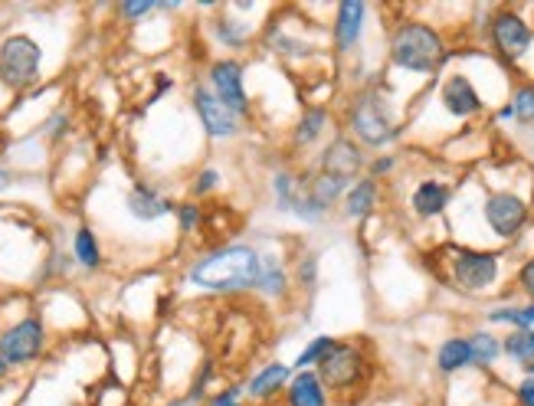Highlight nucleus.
Instances as JSON below:
<instances>
[{
  "instance_id": "nucleus-1",
  "label": "nucleus",
  "mask_w": 534,
  "mask_h": 406,
  "mask_svg": "<svg viewBox=\"0 0 534 406\" xmlns=\"http://www.w3.org/2000/svg\"><path fill=\"white\" fill-rule=\"evenodd\" d=\"M259 276H263V253L246 243H227L210 249V253L194 259V266L187 269V282L217 295L256 292Z\"/></svg>"
},
{
  "instance_id": "nucleus-2",
  "label": "nucleus",
  "mask_w": 534,
  "mask_h": 406,
  "mask_svg": "<svg viewBox=\"0 0 534 406\" xmlns=\"http://www.w3.org/2000/svg\"><path fill=\"white\" fill-rule=\"evenodd\" d=\"M449 56L453 53H449L446 37L433 23H423V20H400L387 40L390 66L413 76H436L446 66Z\"/></svg>"
},
{
  "instance_id": "nucleus-3",
  "label": "nucleus",
  "mask_w": 534,
  "mask_h": 406,
  "mask_svg": "<svg viewBox=\"0 0 534 406\" xmlns=\"http://www.w3.org/2000/svg\"><path fill=\"white\" fill-rule=\"evenodd\" d=\"M502 253L495 249H476V246H446V279L462 295H485L498 285L502 276Z\"/></svg>"
},
{
  "instance_id": "nucleus-4",
  "label": "nucleus",
  "mask_w": 534,
  "mask_h": 406,
  "mask_svg": "<svg viewBox=\"0 0 534 406\" xmlns=\"http://www.w3.org/2000/svg\"><path fill=\"white\" fill-rule=\"evenodd\" d=\"M315 370L331 397L348 400L367 387V377H371V357H367V351L358 341H335L328 348V354L318 361Z\"/></svg>"
},
{
  "instance_id": "nucleus-5",
  "label": "nucleus",
  "mask_w": 534,
  "mask_h": 406,
  "mask_svg": "<svg viewBox=\"0 0 534 406\" xmlns=\"http://www.w3.org/2000/svg\"><path fill=\"white\" fill-rule=\"evenodd\" d=\"M344 125H348L351 138L361 148H387L400 138V128L387 115L384 99L374 89H358L351 95L348 112H344Z\"/></svg>"
},
{
  "instance_id": "nucleus-6",
  "label": "nucleus",
  "mask_w": 534,
  "mask_h": 406,
  "mask_svg": "<svg viewBox=\"0 0 534 406\" xmlns=\"http://www.w3.org/2000/svg\"><path fill=\"white\" fill-rule=\"evenodd\" d=\"M40 69H43V50L40 43L27 37V33H10V37L0 43V82L10 92H23L40 82Z\"/></svg>"
},
{
  "instance_id": "nucleus-7",
  "label": "nucleus",
  "mask_w": 534,
  "mask_h": 406,
  "mask_svg": "<svg viewBox=\"0 0 534 406\" xmlns=\"http://www.w3.org/2000/svg\"><path fill=\"white\" fill-rule=\"evenodd\" d=\"M485 33H489L492 53L505 66H518L534 46V27L512 7H498L485 23Z\"/></svg>"
},
{
  "instance_id": "nucleus-8",
  "label": "nucleus",
  "mask_w": 534,
  "mask_h": 406,
  "mask_svg": "<svg viewBox=\"0 0 534 406\" xmlns=\"http://www.w3.org/2000/svg\"><path fill=\"white\" fill-rule=\"evenodd\" d=\"M482 220L495 240L512 243L531 223V203L515 190H489L482 200Z\"/></svg>"
},
{
  "instance_id": "nucleus-9",
  "label": "nucleus",
  "mask_w": 534,
  "mask_h": 406,
  "mask_svg": "<svg viewBox=\"0 0 534 406\" xmlns=\"http://www.w3.org/2000/svg\"><path fill=\"white\" fill-rule=\"evenodd\" d=\"M207 79H210V92L217 95V99L233 109L240 118H249L253 112V105H249V92H246V69L240 59H213L210 69H207Z\"/></svg>"
},
{
  "instance_id": "nucleus-10",
  "label": "nucleus",
  "mask_w": 534,
  "mask_h": 406,
  "mask_svg": "<svg viewBox=\"0 0 534 406\" xmlns=\"http://www.w3.org/2000/svg\"><path fill=\"white\" fill-rule=\"evenodd\" d=\"M46 348V328H43V318L30 315L17 321V325H10L4 334H0V357L7 361V367H23V364H33Z\"/></svg>"
},
{
  "instance_id": "nucleus-11",
  "label": "nucleus",
  "mask_w": 534,
  "mask_h": 406,
  "mask_svg": "<svg viewBox=\"0 0 534 406\" xmlns=\"http://www.w3.org/2000/svg\"><path fill=\"white\" fill-rule=\"evenodd\" d=\"M191 102H194V112L200 118V128H204L210 138L230 141V138L243 135V118L233 109H227V105L210 92V86H194Z\"/></svg>"
},
{
  "instance_id": "nucleus-12",
  "label": "nucleus",
  "mask_w": 534,
  "mask_h": 406,
  "mask_svg": "<svg viewBox=\"0 0 534 406\" xmlns=\"http://www.w3.org/2000/svg\"><path fill=\"white\" fill-rule=\"evenodd\" d=\"M318 171L331 174V177H341V181L354 184V181H358V177L367 171L364 148H361L354 138L338 135L335 141H328L322 154H318Z\"/></svg>"
},
{
  "instance_id": "nucleus-13",
  "label": "nucleus",
  "mask_w": 534,
  "mask_h": 406,
  "mask_svg": "<svg viewBox=\"0 0 534 406\" xmlns=\"http://www.w3.org/2000/svg\"><path fill=\"white\" fill-rule=\"evenodd\" d=\"M439 105L446 115H453L456 122H469V118L485 115V99L466 73H449L439 86Z\"/></svg>"
},
{
  "instance_id": "nucleus-14",
  "label": "nucleus",
  "mask_w": 534,
  "mask_h": 406,
  "mask_svg": "<svg viewBox=\"0 0 534 406\" xmlns=\"http://www.w3.org/2000/svg\"><path fill=\"white\" fill-rule=\"evenodd\" d=\"M367 4L361 0H341L335 7V23H331V46L338 56H351L358 50V43L364 37V23H367Z\"/></svg>"
},
{
  "instance_id": "nucleus-15",
  "label": "nucleus",
  "mask_w": 534,
  "mask_h": 406,
  "mask_svg": "<svg viewBox=\"0 0 534 406\" xmlns=\"http://www.w3.org/2000/svg\"><path fill=\"white\" fill-rule=\"evenodd\" d=\"M449 203H453V187L446 181H439V177H426V181H420L410 194V210L417 220L443 217L449 210Z\"/></svg>"
},
{
  "instance_id": "nucleus-16",
  "label": "nucleus",
  "mask_w": 534,
  "mask_h": 406,
  "mask_svg": "<svg viewBox=\"0 0 534 406\" xmlns=\"http://www.w3.org/2000/svg\"><path fill=\"white\" fill-rule=\"evenodd\" d=\"M292 377H295L292 364L272 361L263 370H256V374L246 380L243 390H246V397L253 400V403H272V400H279V393H286Z\"/></svg>"
},
{
  "instance_id": "nucleus-17",
  "label": "nucleus",
  "mask_w": 534,
  "mask_h": 406,
  "mask_svg": "<svg viewBox=\"0 0 534 406\" xmlns=\"http://www.w3.org/2000/svg\"><path fill=\"white\" fill-rule=\"evenodd\" d=\"M377 207H381V181H374V177H358L351 187H348V194H344L341 200V210H344V217L348 220H367V217H374Z\"/></svg>"
},
{
  "instance_id": "nucleus-18",
  "label": "nucleus",
  "mask_w": 534,
  "mask_h": 406,
  "mask_svg": "<svg viewBox=\"0 0 534 406\" xmlns=\"http://www.w3.org/2000/svg\"><path fill=\"white\" fill-rule=\"evenodd\" d=\"M282 397H286V406H331V393L318 377V370H295Z\"/></svg>"
},
{
  "instance_id": "nucleus-19",
  "label": "nucleus",
  "mask_w": 534,
  "mask_h": 406,
  "mask_svg": "<svg viewBox=\"0 0 534 406\" xmlns=\"http://www.w3.org/2000/svg\"><path fill=\"white\" fill-rule=\"evenodd\" d=\"M348 187L351 184L341 181V177H331V174L315 171L312 177H305V200L312 203V207L322 213V217H328L331 207H335L338 200H344Z\"/></svg>"
},
{
  "instance_id": "nucleus-20",
  "label": "nucleus",
  "mask_w": 534,
  "mask_h": 406,
  "mask_svg": "<svg viewBox=\"0 0 534 406\" xmlns=\"http://www.w3.org/2000/svg\"><path fill=\"white\" fill-rule=\"evenodd\" d=\"M125 207H128V213H132V217L141 220V223H154V220L168 217V213L177 210L168 197H161L158 190L148 187V184H135L132 194H128V200H125Z\"/></svg>"
},
{
  "instance_id": "nucleus-21",
  "label": "nucleus",
  "mask_w": 534,
  "mask_h": 406,
  "mask_svg": "<svg viewBox=\"0 0 534 406\" xmlns=\"http://www.w3.org/2000/svg\"><path fill=\"white\" fill-rule=\"evenodd\" d=\"M328 122H331L328 105H305L302 118H299V122H295V128H292V148H295V151L312 148L318 138H325Z\"/></svg>"
},
{
  "instance_id": "nucleus-22",
  "label": "nucleus",
  "mask_w": 534,
  "mask_h": 406,
  "mask_svg": "<svg viewBox=\"0 0 534 406\" xmlns=\"http://www.w3.org/2000/svg\"><path fill=\"white\" fill-rule=\"evenodd\" d=\"M472 367V351H469V341L466 334H453V338H446L443 344L436 348V370L446 377L462 374V370Z\"/></svg>"
},
{
  "instance_id": "nucleus-23",
  "label": "nucleus",
  "mask_w": 534,
  "mask_h": 406,
  "mask_svg": "<svg viewBox=\"0 0 534 406\" xmlns=\"http://www.w3.org/2000/svg\"><path fill=\"white\" fill-rule=\"evenodd\" d=\"M502 357H508L521 374L534 377V328L528 331H508L502 338Z\"/></svg>"
},
{
  "instance_id": "nucleus-24",
  "label": "nucleus",
  "mask_w": 534,
  "mask_h": 406,
  "mask_svg": "<svg viewBox=\"0 0 534 406\" xmlns=\"http://www.w3.org/2000/svg\"><path fill=\"white\" fill-rule=\"evenodd\" d=\"M466 341L472 351V367L492 370L498 364V357H502V338H498V334H492L489 328H476L466 334Z\"/></svg>"
},
{
  "instance_id": "nucleus-25",
  "label": "nucleus",
  "mask_w": 534,
  "mask_h": 406,
  "mask_svg": "<svg viewBox=\"0 0 534 406\" xmlns=\"http://www.w3.org/2000/svg\"><path fill=\"white\" fill-rule=\"evenodd\" d=\"M302 177L289 171V167H279L276 174H272V203H276L279 213H292L295 203L302 197Z\"/></svg>"
},
{
  "instance_id": "nucleus-26",
  "label": "nucleus",
  "mask_w": 534,
  "mask_h": 406,
  "mask_svg": "<svg viewBox=\"0 0 534 406\" xmlns=\"http://www.w3.org/2000/svg\"><path fill=\"white\" fill-rule=\"evenodd\" d=\"M256 292H263L269 298H289L292 276H289V269L282 266V259L263 256V276H259V289Z\"/></svg>"
},
{
  "instance_id": "nucleus-27",
  "label": "nucleus",
  "mask_w": 534,
  "mask_h": 406,
  "mask_svg": "<svg viewBox=\"0 0 534 406\" xmlns=\"http://www.w3.org/2000/svg\"><path fill=\"white\" fill-rule=\"evenodd\" d=\"M489 325H508L512 331H528L534 328V302H521V305H495L485 312Z\"/></svg>"
},
{
  "instance_id": "nucleus-28",
  "label": "nucleus",
  "mask_w": 534,
  "mask_h": 406,
  "mask_svg": "<svg viewBox=\"0 0 534 406\" xmlns=\"http://www.w3.org/2000/svg\"><path fill=\"white\" fill-rule=\"evenodd\" d=\"M73 256L82 269H89V272H96L102 266V246L96 240V233L89 230V226H79L76 236H73Z\"/></svg>"
},
{
  "instance_id": "nucleus-29",
  "label": "nucleus",
  "mask_w": 534,
  "mask_h": 406,
  "mask_svg": "<svg viewBox=\"0 0 534 406\" xmlns=\"http://www.w3.org/2000/svg\"><path fill=\"white\" fill-rule=\"evenodd\" d=\"M508 105H512L515 125L531 128L534 125V82H518L512 99H508Z\"/></svg>"
},
{
  "instance_id": "nucleus-30",
  "label": "nucleus",
  "mask_w": 534,
  "mask_h": 406,
  "mask_svg": "<svg viewBox=\"0 0 534 406\" xmlns=\"http://www.w3.org/2000/svg\"><path fill=\"white\" fill-rule=\"evenodd\" d=\"M335 341H338V338H331V334H318V338H312L299 354H295L292 370H315L318 361H322V357L328 354V348H331Z\"/></svg>"
},
{
  "instance_id": "nucleus-31",
  "label": "nucleus",
  "mask_w": 534,
  "mask_h": 406,
  "mask_svg": "<svg viewBox=\"0 0 534 406\" xmlns=\"http://www.w3.org/2000/svg\"><path fill=\"white\" fill-rule=\"evenodd\" d=\"M292 285H299V289L312 292L318 285V253H302L299 262H295V276H292Z\"/></svg>"
},
{
  "instance_id": "nucleus-32",
  "label": "nucleus",
  "mask_w": 534,
  "mask_h": 406,
  "mask_svg": "<svg viewBox=\"0 0 534 406\" xmlns=\"http://www.w3.org/2000/svg\"><path fill=\"white\" fill-rule=\"evenodd\" d=\"M217 37L223 46H230V50H243L249 43V30L236 20H217Z\"/></svg>"
},
{
  "instance_id": "nucleus-33",
  "label": "nucleus",
  "mask_w": 534,
  "mask_h": 406,
  "mask_svg": "<svg viewBox=\"0 0 534 406\" xmlns=\"http://www.w3.org/2000/svg\"><path fill=\"white\" fill-rule=\"evenodd\" d=\"M177 226H181V233H194L200 223H204V207H197L194 200L187 203H177Z\"/></svg>"
},
{
  "instance_id": "nucleus-34",
  "label": "nucleus",
  "mask_w": 534,
  "mask_h": 406,
  "mask_svg": "<svg viewBox=\"0 0 534 406\" xmlns=\"http://www.w3.org/2000/svg\"><path fill=\"white\" fill-rule=\"evenodd\" d=\"M515 285H518V292L528 298V302H534V256H528V259L518 266V272H515Z\"/></svg>"
},
{
  "instance_id": "nucleus-35",
  "label": "nucleus",
  "mask_w": 534,
  "mask_h": 406,
  "mask_svg": "<svg viewBox=\"0 0 534 406\" xmlns=\"http://www.w3.org/2000/svg\"><path fill=\"white\" fill-rule=\"evenodd\" d=\"M151 10H161V4H154V0H128V4L118 7V14H122L128 23H135L141 17H148Z\"/></svg>"
},
{
  "instance_id": "nucleus-36",
  "label": "nucleus",
  "mask_w": 534,
  "mask_h": 406,
  "mask_svg": "<svg viewBox=\"0 0 534 406\" xmlns=\"http://www.w3.org/2000/svg\"><path fill=\"white\" fill-rule=\"evenodd\" d=\"M394 167H397V154H377L374 161H367V177L384 181V177L394 174Z\"/></svg>"
},
{
  "instance_id": "nucleus-37",
  "label": "nucleus",
  "mask_w": 534,
  "mask_h": 406,
  "mask_svg": "<svg viewBox=\"0 0 534 406\" xmlns=\"http://www.w3.org/2000/svg\"><path fill=\"white\" fill-rule=\"evenodd\" d=\"M217 184H220V171H217V167H204V171L197 174L191 194H194V197H207L210 190H217Z\"/></svg>"
},
{
  "instance_id": "nucleus-38",
  "label": "nucleus",
  "mask_w": 534,
  "mask_h": 406,
  "mask_svg": "<svg viewBox=\"0 0 534 406\" xmlns=\"http://www.w3.org/2000/svg\"><path fill=\"white\" fill-rule=\"evenodd\" d=\"M243 387H227V390H220V393H213V397L207 400V406H243Z\"/></svg>"
},
{
  "instance_id": "nucleus-39",
  "label": "nucleus",
  "mask_w": 534,
  "mask_h": 406,
  "mask_svg": "<svg viewBox=\"0 0 534 406\" xmlns=\"http://www.w3.org/2000/svg\"><path fill=\"white\" fill-rule=\"evenodd\" d=\"M515 403L518 406H534V377H525L515 387Z\"/></svg>"
},
{
  "instance_id": "nucleus-40",
  "label": "nucleus",
  "mask_w": 534,
  "mask_h": 406,
  "mask_svg": "<svg viewBox=\"0 0 534 406\" xmlns=\"http://www.w3.org/2000/svg\"><path fill=\"white\" fill-rule=\"evenodd\" d=\"M66 125H69V118L63 112H56L50 122H46V135L50 138H59V135H66Z\"/></svg>"
},
{
  "instance_id": "nucleus-41",
  "label": "nucleus",
  "mask_w": 534,
  "mask_h": 406,
  "mask_svg": "<svg viewBox=\"0 0 534 406\" xmlns=\"http://www.w3.org/2000/svg\"><path fill=\"white\" fill-rule=\"evenodd\" d=\"M10 184H14V171H7V167L0 164V190H7Z\"/></svg>"
},
{
  "instance_id": "nucleus-42",
  "label": "nucleus",
  "mask_w": 534,
  "mask_h": 406,
  "mask_svg": "<svg viewBox=\"0 0 534 406\" xmlns=\"http://www.w3.org/2000/svg\"><path fill=\"white\" fill-rule=\"evenodd\" d=\"M168 406H194L191 400H187V397H181V400H171Z\"/></svg>"
},
{
  "instance_id": "nucleus-43",
  "label": "nucleus",
  "mask_w": 534,
  "mask_h": 406,
  "mask_svg": "<svg viewBox=\"0 0 534 406\" xmlns=\"http://www.w3.org/2000/svg\"><path fill=\"white\" fill-rule=\"evenodd\" d=\"M7 370H10V367H7V361H4V357H0V380L7 377Z\"/></svg>"
},
{
  "instance_id": "nucleus-44",
  "label": "nucleus",
  "mask_w": 534,
  "mask_h": 406,
  "mask_svg": "<svg viewBox=\"0 0 534 406\" xmlns=\"http://www.w3.org/2000/svg\"><path fill=\"white\" fill-rule=\"evenodd\" d=\"M331 406H358V403H351V400H341V403H331Z\"/></svg>"
}]
</instances>
